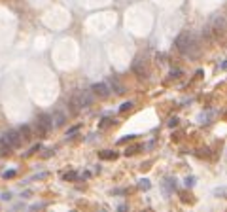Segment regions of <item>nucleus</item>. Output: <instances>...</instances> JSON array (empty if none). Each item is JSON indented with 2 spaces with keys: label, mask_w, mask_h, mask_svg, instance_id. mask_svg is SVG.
<instances>
[{
  "label": "nucleus",
  "mask_w": 227,
  "mask_h": 212,
  "mask_svg": "<svg viewBox=\"0 0 227 212\" xmlns=\"http://www.w3.org/2000/svg\"><path fill=\"white\" fill-rule=\"evenodd\" d=\"M174 45H176V49L182 53V55H188L195 45H197V40H195V36H193V32H189V31H186V32H182L178 38H176V42H174Z\"/></svg>",
  "instance_id": "f257e3e1"
},
{
  "label": "nucleus",
  "mask_w": 227,
  "mask_h": 212,
  "mask_svg": "<svg viewBox=\"0 0 227 212\" xmlns=\"http://www.w3.org/2000/svg\"><path fill=\"white\" fill-rule=\"evenodd\" d=\"M99 155H100V159H116V157H118L116 152H110V150H104V152H100Z\"/></svg>",
  "instance_id": "9b49d317"
},
{
  "label": "nucleus",
  "mask_w": 227,
  "mask_h": 212,
  "mask_svg": "<svg viewBox=\"0 0 227 212\" xmlns=\"http://www.w3.org/2000/svg\"><path fill=\"white\" fill-rule=\"evenodd\" d=\"M15 174H17V172H15V169H10V171H6V172H4V174H2V176H4V178H6V180H8V178H13V176H15Z\"/></svg>",
  "instance_id": "dca6fc26"
},
{
  "label": "nucleus",
  "mask_w": 227,
  "mask_h": 212,
  "mask_svg": "<svg viewBox=\"0 0 227 212\" xmlns=\"http://www.w3.org/2000/svg\"><path fill=\"white\" fill-rule=\"evenodd\" d=\"M53 155V150H45V153H44V157H51Z\"/></svg>",
  "instance_id": "cd10ccee"
},
{
  "label": "nucleus",
  "mask_w": 227,
  "mask_h": 212,
  "mask_svg": "<svg viewBox=\"0 0 227 212\" xmlns=\"http://www.w3.org/2000/svg\"><path fill=\"white\" fill-rule=\"evenodd\" d=\"M132 70L136 72V76H138V78H146V68H142V61H140V59H134Z\"/></svg>",
  "instance_id": "6e6552de"
},
{
  "label": "nucleus",
  "mask_w": 227,
  "mask_h": 212,
  "mask_svg": "<svg viewBox=\"0 0 227 212\" xmlns=\"http://www.w3.org/2000/svg\"><path fill=\"white\" fill-rule=\"evenodd\" d=\"M51 120H53V125H55V127H61V125H64V121H66V114L55 110V112L51 114Z\"/></svg>",
  "instance_id": "423d86ee"
},
{
  "label": "nucleus",
  "mask_w": 227,
  "mask_h": 212,
  "mask_svg": "<svg viewBox=\"0 0 227 212\" xmlns=\"http://www.w3.org/2000/svg\"><path fill=\"white\" fill-rule=\"evenodd\" d=\"M66 182H74V180H78V172H74V171H70V172H66L64 176H63Z\"/></svg>",
  "instance_id": "ddd939ff"
},
{
  "label": "nucleus",
  "mask_w": 227,
  "mask_h": 212,
  "mask_svg": "<svg viewBox=\"0 0 227 212\" xmlns=\"http://www.w3.org/2000/svg\"><path fill=\"white\" fill-rule=\"evenodd\" d=\"M178 125V117H172V120L169 121V127H176Z\"/></svg>",
  "instance_id": "5701e85b"
},
{
  "label": "nucleus",
  "mask_w": 227,
  "mask_h": 212,
  "mask_svg": "<svg viewBox=\"0 0 227 212\" xmlns=\"http://www.w3.org/2000/svg\"><path fill=\"white\" fill-rule=\"evenodd\" d=\"M91 91H93V95H97V97H100V99H106V97H110V91H112V87H110L108 83L100 82V83H93Z\"/></svg>",
  "instance_id": "20e7f679"
},
{
  "label": "nucleus",
  "mask_w": 227,
  "mask_h": 212,
  "mask_svg": "<svg viewBox=\"0 0 227 212\" xmlns=\"http://www.w3.org/2000/svg\"><path fill=\"white\" fill-rule=\"evenodd\" d=\"M51 129H53V120H51V115H49V114L38 115V120H36V133H38L40 136H45Z\"/></svg>",
  "instance_id": "f03ea898"
},
{
  "label": "nucleus",
  "mask_w": 227,
  "mask_h": 212,
  "mask_svg": "<svg viewBox=\"0 0 227 212\" xmlns=\"http://www.w3.org/2000/svg\"><path fill=\"white\" fill-rule=\"evenodd\" d=\"M110 121H112V120H102V123H100V129H102V127H106V125H110Z\"/></svg>",
  "instance_id": "bb28decb"
},
{
  "label": "nucleus",
  "mask_w": 227,
  "mask_h": 212,
  "mask_svg": "<svg viewBox=\"0 0 227 212\" xmlns=\"http://www.w3.org/2000/svg\"><path fill=\"white\" fill-rule=\"evenodd\" d=\"M12 150H13V146L8 142L6 136H2V138H0V155H10Z\"/></svg>",
  "instance_id": "0eeeda50"
},
{
  "label": "nucleus",
  "mask_w": 227,
  "mask_h": 212,
  "mask_svg": "<svg viewBox=\"0 0 227 212\" xmlns=\"http://www.w3.org/2000/svg\"><path fill=\"white\" fill-rule=\"evenodd\" d=\"M214 193H216V195H225V193H227V190H225V187H223V190H216Z\"/></svg>",
  "instance_id": "a878e982"
},
{
  "label": "nucleus",
  "mask_w": 227,
  "mask_h": 212,
  "mask_svg": "<svg viewBox=\"0 0 227 212\" xmlns=\"http://www.w3.org/2000/svg\"><path fill=\"white\" fill-rule=\"evenodd\" d=\"M138 187L146 191V190H150V187H151V184H150L148 178H140V180H138Z\"/></svg>",
  "instance_id": "f8f14e48"
},
{
  "label": "nucleus",
  "mask_w": 227,
  "mask_h": 212,
  "mask_svg": "<svg viewBox=\"0 0 227 212\" xmlns=\"http://www.w3.org/2000/svg\"><path fill=\"white\" fill-rule=\"evenodd\" d=\"M221 68H223V70H227V59H225V61L221 63Z\"/></svg>",
  "instance_id": "c85d7f7f"
},
{
  "label": "nucleus",
  "mask_w": 227,
  "mask_h": 212,
  "mask_svg": "<svg viewBox=\"0 0 227 212\" xmlns=\"http://www.w3.org/2000/svg\"><path fill=\"white\" fill-rule=\"evenodd\" d=\"M136 150H140V146H132V148H127L125 155H132V153H136Z\"/></svg>",
  "instance_id": "6ab92c4d"
},
{
  "label": "nucleus",
  "mask_w": 227,
  "mask_h": 212,
  "mask_svg": "<svg viewBox=\"0 0 227 212\" xmlns=\"http://www.w3.org/2000/svg\"><path fill=\"white\" fill-rule=\"evenodd\" d=\"M132 108V102L129 101V102H123L121 106H119V112H127V110H131Z\"/></svg>",
  "instance_id": "2eb2a0df"
},
{
  "label": "nucleus",
  "mask_w": 227,
  "mask_h": 212,
  "mask_svg": "<svg viewBox=\"0 0 227 212\" xmlns=\"http://www.w3.org/2000/svg\"><path fill=\"white\" fill-rule=\"evenodd\" d=\"M44 178H48V172H40V174H34L30 180H44Z\"/></svg>",
  "instance_id": "a211bd4d"
},
{
  "label": "nucleus",
  "mask_w": 227,
  "mask_h": 212,
  "mask_svg": "<svg viewBox=\"0 0 227 212\" xmlns=\"http://www.w3.org/2000/svg\"><path fill=\"white\" fill-rule=\"evenodd\" d=\"M19 134L23 140H30L32 138V131H30V125H21L19 127Z\"/></svg>",
  "instance_id": "1a4fd4ad"
},
{
  "label": "nucleus",
  "mask_w": 227,
  "mask_h": 212,
  "mask_svg": "<svg viewBox=\"0 0 227 212\" xmlns=\"http://www.w3.org/2000/svg\"><path fill=\"white\" fill-rule=\"evenodd\" d=\"M170 76H172V78H180V76H182V70H180V68H172V70H170Z\"/></svg>",
  "instance_id": "f3484780"
},
{
  "label": "nucleus",
  "mask_w": 227,
  "mask_h": 212,
  "mask_svg": "<svg viewBox=\"0 0 227 212\" xmlns=\"http://www.w3.org/2000/svg\"><path fill=\"white\" fill-rule=\"evenodd\" d=\"M167 187H176V180H167Z\"/></svg>",
  "instance_id": "393cba45"
},
{
  "label": "nucleus",
  "mask_w": 227,
  "mask_h": 212,
  "mask_svg": "<svg viewBox=\"0 0 227 212\" xmlns=\"http://www.w3.org/2000/svg\"><path fill=\"white\" fill-rule=\"evenodd\" d=\"M40 150H42V144H34V146L30 148V152H29V153H36V152H40Z\"/></svg>",
  "instance_id": "412c9836"
},
{
  "label": "nucleus",
  "mask_w": 227,
  "mask_h": 212,
  "mask_svg": "<svg viewBox=\"0 0 227 212\" xmlns=\"http://www.w3.org/2000/svg\"><path fill=\"white\" fill-rule=\"evenodd\" d=\"M134 138V134H129V136H123L121 140H119V144H125V142H129V140H132Z\"/></svg>",
  "instance_id": "4be33fe9"
},
{
  "label": "nucleus",
  "mask_w": 227,
  "mask_h": 212,
  "mask_svg": "<svg viewBox=\"0 0 227 212\" xmlns=\"http://www.w3.org/2000/svg\"><path fill=\"white\" fill-rule=\"evenodd\" d=\"M110 85H112V89H116V93H118V95H123V93H125V87L118 82V78L116 76H114V78H110Z\"/></svg>",
  "instance_id": "9d476101"
},
{
  "label": "nucleus",
  "mask_w": 227,
  "mask_h": 212,
  "mask_svg": "<svg viewBox=\"0 0 227 212\" xmlns=\"http://www.w3.org/2000/svg\"><path fill=\"white\" fill-rule=\"evenodd\" d=\"M78 131H80V125H74V127H70V129L66 131V136H68V138H72V136H74Z\"/></svg>",
  "instance_id": "4468645a"
},
{
  "label": "nucleus",
  "mask_w": 227,
  "mask_h": 212,
  "mask_svg": "<svg viewBox=\"0 0 227 212\" xmlns=\"http://www.w3.org/2000/svg\"><path fill=\"white\" fill-rule=\"evenodd\" d=\"M0 199H2V201H10L12 199V193L8 191V193H2V197H0Z\"/></svg>",
  "instance_id": "b1692460"
},
{
  "label": "nucleus",
  "mask_w": 227,
  "mask_h": 212,
  "mask_svg": "<svg viewBox=\"0 0 227 212\" xmlns=\"http://www.w3.org/2000/svg\"><path fill=\"white\" fill-rule=\"evenodd\" d=\"M72 102L81 110V108H87V106H91L93 104V93L91 91H76L74 93V97H72Z\"/></svg>",
  "instance_id": "7ed1b4c3"
},
{
  "label": "nucleus",
  "mask_w": 227,
  "mask_h": 212,
  "mask_svg": "<svg viewBox=\"0 0 227 212\" xmlns=\"http://www.w3.org/2000/svg\"><path fill=\"white\" fill-rule=\"evenodd\" d=\"M186 186H188V187H193V186H195V178H193V176L186 178Z\"/></svg>",
  "instance_id": "aec40b11"
},
{
  "label": "nucleus",
  "mask_w": 227,
  "mask_h": 212,
  "mask_svg": "<svg viewBox=\"0 0 227 212\" xmlns=\"http://www.w3.org/2000/svg\"><path fill=\"white\" fill-rule=\"evenodd\" d=\"M4 136L8 138V142L13 146V150H15V148H19V146H21V142H23V138H21L19 131H8Z\"/></svg>",
  "instance_id": "39448f33"
}]
</instances>
